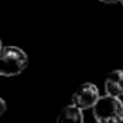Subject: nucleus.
Listing matches in <instances>:
<instances>
[{
  "label": "nucleus",
  "instance_id": "obj_4",
  "mask_svg": "<svg viewBox=\"0 0 123 123\" xmlns=\"http://www.w3.org/2000/svg\"><path fill=\"white\" fill-rule=\"evenodd\" d=\"M105 91L107 95L120 98L123 95V70L115 69L107 74L105 80Z\"/></svg>",
  "mask_w": 123,
  "mask_h": 123
},
{
  "label": "nucleus",
  "instance_id": "obj_6",
  "mask_svg": "<svg viewBox=\"0 0 123 123\" xmlns=\"http://www.w3.org/2000/svg\"><path fill=\"white\" fill-rule=\"evenodd\" d=\"M7 110V103L3 98H0V115H3Z\"/></svg>",
  "mask_w": 123,
  "mask_h": 123
},
{
  "label": "nucleus",
  "instance_id": "obj_1",
  "mask_svg": "<svg viewBox=\"0 0 123 123\" xmlns=\"http://www.w3.org/2000/svg\"><path fill=\"white\" fill-rule=\"evenodd\" d=\"M93 118L97 123H122L123 102L120 98L103 95L93 107Z\"/></svg>",
  "mask_w": 123,
  "mask_h": 123
},
{
  "label": "nucleus",
  "instance_id": "obj_3",
  "mask_svg": "<svg viewBox=\"0 0 123 123\" xmlns=\"http://www.w3.org/2000/svg\"><path fill=\"white\" fill-rule=\"evenodd\" d=\"M99 98L101 95L98 87L91 82H85L75 89L74 94L72 95V105L83 111L87 109H93Z\"/></svg>",
  "mask_w": 123,
  "mask_h": 123
},
{
  "label": "nucleus",
  "instance_id": "obj_7",
  "mask_svg": "<svg viewBox=\"0 0 123 123\" xmlns=\"http://www.w3.org/2000/svg\"><path fill=\"white\" fill-rule=\"evenodd\" d=\"M102 3H107V4H112V3H118L119 0H99Z\"/></svg>",
  "mask_w": 123,
  "mask_h": 123
},
{
  "label": "nucleus",
  "instance_id": "obj_2",
  "mask_svg": "<svg viewBox=\"0 0 123 123\" xmlns=\"http://www.w3.org/2000/svg\"><path fill=\"white\" fill-rule=\"evenodd\" d=\"M28 66V56L17 46H1L0 74L3 77L19 75Z\"/></svg>",
  "mask_w": 123,
  "mask_h": 123
},
{
  "label": "nucleus",
  "instance_id": "obj_8",
  "mask_svg": "<svg viewBox=\"0 0 123 123\" xmlns=\"http://www.w3.org/2000/svg\"><path fill=\"white\" fill-rule=\"evenodd\" d=\"M119 3H120V4H122V6H123V0H119Z\"/></svg>",
  "mask_w": 123,
  "mask_h": 123
},
{
  "label": "nucleus",
  "instance_id": "obj_5",
  "mask_svg": "<svg viewBox=\"0 0 123 123\" xmlns=\"http://www.w3.org/2000/svg\"><path fill=\"white\" fill-rule=\"evenodd\" d=\"M56 123H83V112L74 105H69L58 112Z\"/></svg>",
  "mask_w": 123,
  "mask_h": 123
}]
</instances>
